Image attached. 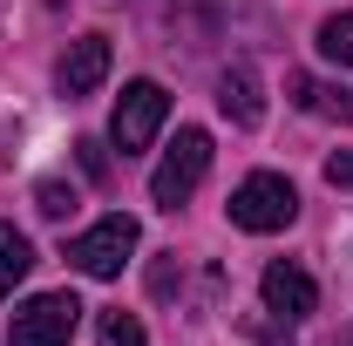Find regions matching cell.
Wrapping results in <instances>:
<instances>
[{"label":"cell","mask_w":353,"mask_h":346,"mask_svg":"<svg viewBox=\"0 0 353 346\" xmlns=\"http://www.w3.org/2000/svg\"><path fill=\"white\" fill-rule=\"evenodd\" d=\"M299 217V190L285 183V176H272V170H252L238 190H231V224L238 231H285Z\"/></svg>","instance_id":"obj_1"},{"label":"cell","mask_w":353,"mask_h":346,"mask_svg":"<svg viewBox=\"0 0 353 346\" xmlns=\"http://www.w3.org/2000/svg\"><path fill=\"white\" fill-rule=\"evenodd\" d=\"M204 170H211V136H204V130H176V143L163 150V163H157V176H150L157 211L190 204V190L204 183Z\"/></svg>","instance_id":"obj_2"},{"label":"cell","mask_w":353,"mask_h":346,"mask_svg":"<svg viewBox=\"0 0 353 346\" xmlns=\"http://www.w3.org/2000/svg\"><path fill=\"white\" fill-rule=\"evenodd\" d=\"M163 116H170V95L157 82H130L123 88V102H116V116H109V143L123 150V156H143L157 130H163Z\"/></svg>","instance_id":"obj_3"},{"label":"cell","mask_w":353,"mask_h":346,"mask_svg":"<svg viewBox=\"0 0 353 346\" xmlns=\"http://www.w3.org/2000/svg\"><path fill=\"white\" fill-rule=\"evenodd\" d=\"M75 326H82V299L75 292H41V299H28L14 312L7 346H68Z\"/></svg>","instance_id":"obj_4"},{"label":"cell","mask_w":353,"mask_h":346,"mask_svg":"<svg viewBox=\"0 0 353 346\" xmlns=\"http://www.w3.org/2000/svg\"><path fill=\"white\" fill-rule=\"evenodd\" d=\"M136 217H123V211H109L102 224H88L82 238L68 245V258H75V272H88V278H116L123 265H130V252H136Z\"/></svg>","instance_id":"obj_5"},{"label":"cell","mask_w":353,"mask_h":346,"mask_svg":"<svg viewBox=\"0 0 353 346\" xmlns=\"http://www.w3.org/2000/svg\"><path fill=\"white\" fill-rule=\"evenodd\" d=\"M259 292H265V312H279V319H306L312 305H319L312 272H299V265H285V258L259 272Z\"/></svg>","instance_id":"obj_6"},{"label":"cell","mask_w":353,"mask_h":346,"mask_svg":"<svg viewBox=\"0 0 353 346\" xmlns=\"http://www.w3.org/2000/svg\"><path fill=\"white\" fill-rule=\"evenodd\" d=\"M102 75H109V34H82V41H68L61 68H54V82H61L68 102H75V95H95Z\"/></svg>","instance_id":"obj_7"},{"label":"cell","mask_w":353,"mask_h":346,"mask_svg":"<svg viewBox=\"0 0 353 346\" xmlns=\"http://www.w3.org/2000/svg\"><path fill=\"white\" fill-rule=\"evenodd\" d=\"M218 102H224V116H231L238 130H259V123H265V95H259V75H252L245 61H231V68H224V82H218Z\"/></svg>","instance_id":"obj_8"},{"label":"cell","mask_w":353,"mask_h":346,"mask_svg":"<svg viewBox=\"0 0 353 346\" xmlns=\"http://www.w3.org/2000/svg\"><path fill=\"white\" fill-rule=\"evenodd\" d=\"M292 102L299 109H312V116H340V123H353V88H326V82H312V75H292Z\"/></svg>","instance_id":"obj_9"},{"label":"cell","mask_w":353,"mask_h":346,"mask_svg":"<svg viewBox=\"0 0 353 346\" xmlns=\"http://www.w3.org/2000/svg\"><path fill=\"white\" fill-rule=\"evenodd\" d=\"M34 272V245L14 231V224H0V299H14V285Z\"/></svg>","instance_id":"obj_10"},{"label":"cell","mask_w":353,"mask_h":346,"mask_svg":"<svg viewBox=\"0 0 353 346\" xmlns=\"http://www.w3.org/2000/svg\"><path fill=\"white\" fill-rule=\"evenodd\" d=\"M319 54H326V61H340V68H353V14L319 21Z\"/></svg>","instance_id":"obj_11"},{"label":"cell","mask_w":353,"mask_h":346,"mask_svg":"<svg viewBox=\"0 0 353 346\" xmlns=\"http://www.w3.org/2000/svg\"><path fill=\"white\" fill-rule=\"evenodd\" d=\"M102 346H143V319L136 312H102Z\"/></svg>","instance_id":"obj_12"},{"label":"cell","mask_w":353,"mask_h":346,"mask_svg":"<svg viewBox=\"0 0 353 346\" xmlns=\"http://www.w3.org/2000/svg\"><path fill=\"white\" fill-rule=\"evenodd\" d=\"M34 211L41 217H68L75 211V183H41V190H34Z\"/></svg>","instance_id":"obj_13"},{"label":"cell","mask_w":353,"mask_h":346,"mask_svg":"<svg viewBox=\"0 0 353 346\" xmlns=\"http://www.w3.org/2000/svg\"><path fill=\"white\" fill-rule=\"evenodd\" d=\"M326 183L333 190H353V150H333L326 156Z\"/></svg>","instance_id":"obj_14"},{"label":"cell","mask_w":353,"mask_h":346,"mask_svg":"<svg viewBox=\"0 0 353 346\" xmlns=\"http://www.w3.org/2000/svg\"><path fill=\"white\" fill-rule=\"evenodd\" d=\"M75 150H82V170L88 176H109V150H102V143H75Z\"/></svg>","instance_id":"obj_15"}]
</instances>
